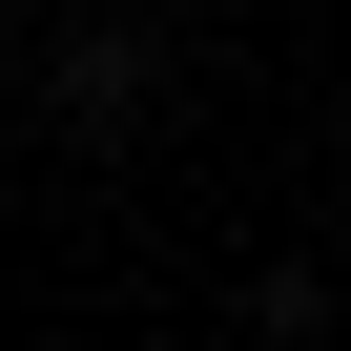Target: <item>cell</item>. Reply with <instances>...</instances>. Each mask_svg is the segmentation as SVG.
Wrapping results in <instances>:
<instances>
[{
	"label": "cell",
	"instance_id": "cell-1",
	"mask_svg": "<svg viewBox=\"0 0 351 351\" xmlns=\"http://www.w3.org/2000/svg\"><path fill=\"white\" fill-rule=\"evenodd\" d=\"M62 104H83V124H145V42L83 21V42H62Z\"/></svg>",
	"mask_w": 351,
	"mask_h": 351
},
{
	"label": "cell",
	"instance_id": "cell-2",
	"mask_svg": "<svg viewBox=\"0 0 351 351\" xmlns=\"http://www.w3.org/2000/svg\"><path fill=\"white\" fill-rule=\"evenodd\" d=\"M330 248H351V228H330Z\"/></svg>",
	"mask_w": 351,
	"mask_h": 351
}]
</instances>
